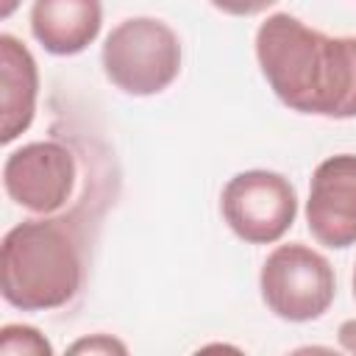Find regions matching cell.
I'll return each instance as SVG.
<instances>
[{
	"label": "cell",
	"instance_id": "6da1fadb",
	"mask_svg": "<svg viewBox=\"0 0 356 356\" xmlns=\"http://www.w3.org/2000/svg\"><path fill=\"white\" fill-rule=\"evenodd\" d=\"M256 61L286 108L356 117V36H328L289 11H275L256 31Z\"/></svg>",
	"mask_w": 356,
	"mask_h": 356
},
{
	"label": "cell",
	"instance_id": "7a4b0ae2",
	"mask_svg": "<svg viewBox=\"0 0 356 356\" xmlns=\"http://www.w3.org/2000/svg\"><path fill=\"white\" fill-rule=\"evenodd\" d=\"M83 281V256L61 217L22 220L3 236L0 292L19 312H50L70 303Z\"/></svg>",
	"mask_w": 356,
	"mask_h": 356
},
{
	"label": "cell",
	"instance_id": "3957f363",
	"mask_svg": "<svg viewBox=\"0 0 356 356\" xmlns=\"http://www.w3.org/2000/svg\"><path fill=\"white\" fill-rule=\"evenodd\" d=\"M106 78L125 95L164 92L181 72V39L156 17H128L111 28L100 50Z\"/></svg>",
	"mask_w": 356,
	"mask_h": 356
},
{
	"label": "cell",
	"instance_id": "277c9868",
	"mask_svg": "<svg viewBox=\"0 0 356 356\" xmlns=\"http://www.w3.org/2000/svg\"><path fill=\"white\" fill-rule=\"evenodd\" d=\"M259 289L264 306L286 323H309L323 317L337 295L331 261L309 245H278L261 264Z\"/></svg>",
	"mask_w": 356,
	"mask_h": 356
},
{
	"label": "cell",
	"instance_id": "5b68a950",
	"mask_svg": "<svg viewBox=\"0 0 356 356\" xmlns=\"http://www.w3.org/2000/svg\"><path fill=\"white\" fill-rule=\"evenodd\" d=\"M220 211L242 242L273 245L298 217V192L281 172L245 170L222 186Z\"/></svg>",
	"mask_w": 356,
	"mask_h": 356
},
{
	"label": "cell",
	"instance_id": "8992f818",
	"mask_svg": "<svg viewBox=\"0 0 356 356\" xmlns=\"http://www.w3.org/2000/svg\"><path fill=\"white\" fill-rule=\"evenodd\" d=\"M78 178L75 156L67 145L56 139L28 142L11 150L3 161V186L6 195L33 211V214H56L72 195Z\"/></svg>",
	"mask_w": 356,
	"mask_h": 356
},
{
	"label": "cell",
	"instance_id": "52a82bcc",
	"mask_svg": "<svg viewBox=\"0 0 356 356\" xmlns=\"http://www.w3.org/2000/svg\"><path fill=\"white\" fill-rule=\"evenodd\" d=\"M309 234L334 250L356 245V156L339 153L312 172L306 200Z\"/></svg>",
	"mask_w": 356,
	"mask_h": 356
},
{
	"label": "cell",
	"instance_id": "ba28073f",
	"mask_svg": "<svg viewBox=\"0 0 356 356\" xmlns=\"http://www.w3.org/2000/svg\"><path fill=\"white\" fill-rule=\"evenodd\" d=\"M103 28L100 0H33L31 33L53 56L83 53Z\"/></svg>",
	"mask_w": 356,
	"mask_h": 356
},
{
	"label": "cell",
	"instance_id": "9c48e42d",
	"mask_svg": "<svg viewBox=\"0 0 356 356\" xmlns=\"http://www.w3.org/2000/svg\"><path fill=\"white\" fill-rule=\"evenodd\" d=\"M39 97V67L33 53L11 33H0V111L3 128L0 142L11 145L25 134L36 114Z\"/></svg>",
	"mask_w": 356,
	"mask_h": 356
},
{
	"label": "cell",
	"instance_id": "30bf717a",
	"mask_svg": "<svg viewBox=\"0 0 356 356\" xmlns=\"http://www.w3.org/2000/svg\"><path fill=\"white\" fill-rule=\"evenodd\" d=\"M0 356H53V345L39 328L8 323L0 328Z\"/></svg>",
	"mask_w": 356,
	"mask_h": 356
},
{
	"label": "cell",
	"instance_id": "8fae6325",
	"mask_svg": "<svg viewBox=\"0 0 356 356\" xmlns=\"http://www.w3.org/2000/svg\"><path fill=\"white\" fill-rule=\"evenodd\" d=\"M70 353H89V356H108V353H128L125 342L108 337V334H92L70 345Z\"/></svg>",
	"mask_w": 356,
	"mask_h": 356
},
{
	"label": "cell",
	"instance_id": "7c38bea8",
	"mask_svg": "<svg viewBox=\"0 0 356 356\" xmlns=\"http://www.w3.org/2000/svg\"><path fill=\"white\" fill-rule=\"evenodd\" d=\"M209 3L214 8H220L222 14H231V17H253V14L267 11L278 0H209Z\"/></svg>",
	"mask_w": 356,
	"mask_h": 356
},
{
	"label": "cell",
	"instance_id": "4fadbf2b",
	"mask_svg": "<svg viewBox=\"0 0 356 356\" xmlns=\"http://www.w3.org/2000/svg\"><path fill=\"white\" fill-rule=\"evenodd\" d=\"M337 334H339V348L348 353H356V320H345Z\"/></svg>",
	"mask_w": 356,
	"mask_h": 356
},
{
	"label": "cell",
	"instance_id": "5bb4252c",
	"mask_svg": "<svg viewBox=\"0 0 356 356\" xmlns=\"http://www.w3.org/2000/svg\"><path fill=\"white\" fill-rule=\"evenodd\" d=\"M14 6H17V0H3V8H0V17H11V11H14Z\"/></svg>",
	"mask_w": 356,
	"mask_h": 356
},
{
	"label": "cell",
	"instance_id": "9a60e30c",
	"mask_svg": "<svg viewBox=\"0 0 356 356\" xmlns=\"http://www.w3.org/2000/svg\"><path fill=\"white\" fill-rule=\"evenodd\" d=\"M353 298H356V267H353Z\"/></svg>",
	"mask_w": 356,
	"mask_h": 356
}]
</instances>
